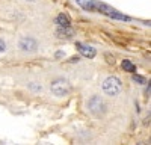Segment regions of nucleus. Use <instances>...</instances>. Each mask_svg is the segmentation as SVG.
<instances>
[{
	"instance_id": "1",
	"label": "nucleus",
	"mask_w": 151,
	"mask_h": 145,
	"mask_svg": "<svg viewBox=\"0 0 151 145\" xmlns=\"http://www.w3.org/2000/svg\"><path fill=\"white\" fill-rule=\"evenodd\" d=\"M50 88H52V92H53L56 97H65V95H68L70 91H71V85H70L68 80H65V79H56V80L52 82Z\"/></svg>"
},
{
	"instance_id": "2",
	"label": "nucleus",
	"mask_w": 151,
	"mask_h": 145,
	"mask_svg": "<svg viewBox=\"0 0 151 145\" xmlns=\"http://www.w3.org/2000/svg\"><path fill=\"white\" fill-rule=\"evenodd\" d=\"M122 89V83L118 77H107L104 82H103V91L107 94V95H116L119 91Z\"/></svg>"
},
{
	"instance_id": "3",
	"label": "nucleus",
	"mask_w": 151,
	"mask_h": 145,
	"mask_svg": "<svg viewBox=\"0 0 151 145\" xmlns=\"http://www.w3.org/2000/svg\"><path fill=\"white\" fill-rule=\"evenodd\" d=\"M95 12H101V14H104V15H107V17H112V18H115V20H122V21H129V20H130L127 15L121 14V12H118L116 9H113V8L104 5V3H97Z\"/></svg>"
},
{
	"instance_id": "4",
	"label": "nucleus",
	"mask_w": 151,
	"mask_h": 145,
	"mask_svg": "<svg viewBox=\"0 0 151 145\" xmlns=\"http://www.w3.org/2000/svg\"><path fill=\"white\" fill-rule=\"evenodd\" d=\"M88 106H89V111L91 112H94V113H98L100 111H103V100L100 98L98 95H94L92 98L88 101Z\"/></svg>"
},
{
	"instance_id": "5",
	"label": "nucleus",
	"mask_w": 151,
	"mask_h": 145,
	"mask_svg": "<svg viewBox=\"0 0 151 145\" xmlns=\"http://www.w3.org/2000/svg\"><path fill=\"white\" fill-rule=\"evenodd\" d=\"M38 47V42L33 38H23L20 41V48L24 52H35Z\"/></svg>"
},
{
	"instance_id": "6",
	"label": "nucleus",
	"mask_w": 151,
	"mask_h": 145,
	"mask_svg": "<svg viewBox=\"0 0 151 145\" xmlns=\"http://www.w3.org/2000/svg\"><path fill=\"white\" fill-rule=\"evenodd\" d=\"M77 48H79V52L88 59H92L95 56V48L91 47V45H83V44L77 42Z\"/></svg>"
},
{
	"instance_id": "7",
	"label": "nucleus",
	"mask_w": 151,
	"mask_h": 145,
	"mask_svg": "<svg viewBox=\"0 0 151 145\" xmlns=\"http://www.w3.org/2000/svg\"><path fill=\"white\" fill-rule=\"evenodd\" d=\"M77 3L80 8H83L85 11H89V12H95V9H97L95 0H77Z\"/></svg>"
},
{
	"instance_id": "8",
	"label": "nucleus",
	"mask_w": 151,
	"mask_h": 145,
	"mask_svg": "<svg viewBox=\"0 0 151 145\" xmlns=\"http://www.w3.org/2000/svg\"><path fill=\"white\" fill-rule=\"evenodd\" d=\"M56 23H58V26L59 27H70V18L65 15V14H59L58 18H56Z\"/></svg>"
},
{
	"instance_id": "9",
	"label": "nucleus",
	"mask_w": 151,
	"mask_h": 145,
	"mask_svg": "<svg viewBox=\"0 0 151 145\" xmlns=\"http://www.w3.org/2000/svg\"><path fill=\"white\" fill-rule=\"evenodd\" d=\"M122 68H124V71H129V72H136V65L134 64H132L130 60H122Z\"/></svg>"
},
{
	"instance_id": "10",
	"label": "nucleus",
	"mask_w": 151,
	"mask_h": 145,
	"mask_svg": "<svg viewBox=\"0 0 151 145\" xmlns=\"http://www.w3.org/2000/svg\"><path fill=\"white\" fill-rule=\"evenodd\" d=\"M58 35L60 36V38H62V36L68 38V36H71V35H73V30H71L70 27H59V29H58Z\"/></svg>"
},
{
	"instance_id": "11",
	"label": "nucleus",
	"mask_w": 151,
	"mask_h": 145,
	"mask_svg": "<svg viewBox=\"0 0 151 145\" xmlns=\"http://www.w3.org/2000/svg\"><path fill=\"white\" fill-rule=\"evenodd\" d=\"M133 80H134V82H139V83H147V80H145L144 77H141V76H136V74L133 76Z\"/></svg>"
},
{
	"instance_id": "12",
	"label": "nucleus",
	"mask_w": 151,
	"mask_h": 145,
	"mask_svg": "<svg viewBox=\"0 0 151 145\" xmlns=\"http://www.w3.org/2000/svg\"><path fill=\"white\" fill-rule=\"evenodd\" d=\"M5 50H6V45H5V42L2 39H0V53H3Z\"/></svg>"
}]
</instances>
